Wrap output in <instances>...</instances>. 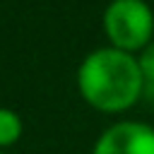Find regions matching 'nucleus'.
<instances>
[{"label":"nucleus","mask_w":154,"mask_h":154,"mask_svg":"<svg viewBox=\"0 0 154 154\" xmlns=\"http://www.w3.org/2000/svg\"><path fill=\"white\" fill-rule=\"evenodd\" d=\"M22 116L14 111V108H7V106H0V152L5 147H12L14 142H19L22 137Z\"/></svg>","instance_id":"obj_4"},{"label":"nucleus","mask_w":154,"mask_h":154,"mask_svg":"<svg viewBox=\"0 0 154 154\" xmlns=\"http://www.w3.org/2000/svg\"><path fill=\"white\" fill-rule=\"evenodd\" d=\"M101 24L108 46L132 55L154 38V10L147 0H111Z\"/></svg>","instance_id":"obj_2"},{"label":"nucleus","mask_w":154,"mask_h":154,"mask_svg":"<svg viewBox=\"0 0 154 154\" xmlns=\"http://www.w3.org/2000/svg\"><path fill=\"white\" fill-rule=\"evenodd\" d=\"M79 96L101 113H123L142 99L137 55L103 46L87 53L77 67Z\"/></svg>","instance_id":"obj_1"},{"label":"nucleus","mask_w":154,"mask_h":154,"mask_svg":"<svg viewBox=\"0 0 154 154\" xmlns=\"http://www.w3.org/2000/svg\"><path fill=\"white\" fill-rule=\"evenodd\" d=\"M91 154H154V128L142 120H116L96 137Z\"/></svg>","instance_id":"obj_3"},{"label":"nucleus","mask_w":154,"mask_h":154,"mask_svg":"<svg viewBox=\"0 0 154 154\" xmlns=\"http://www.w3.org/2000/svg\"><path fill=\"white\" fill-rule=\"evenodd\" d=\"M137 65L142 72V99L154 106V38L137 53Z\"/></svg>","instance_id":"obj_5"},{"label":"nucleus","mask_w":154,"mask_h":154,"mask_svg":"<svg viewBox=\"0 0 154 154\" xmlns=\"http://www.w3.org/2000/svg\"><path fill=\"white\" fill-rule=\"evenodd\" d=\"M0 154H5V152H0Z\"/></svg>","instance_id":"obj_6"}]
</instances>
